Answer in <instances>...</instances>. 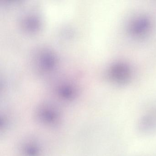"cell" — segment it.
I'll return each instance as SVG.
<instances>
[{"mask_svg": "<svg viewBox=\"0 0 156 156\" xmlns=\"http://www.w3.org/2000/svg\"><path fill=\"white\" fill-rule=\"evenodd\" d=\"M109 79L115 84L123 85L128 83L132 77V70L129 65L123 62H116L109 67Z\"/></svg>", "mask_w": 156, "mask_h": 156, "instance_id": "1", "label": "cell"}, {"mask_svg": "<svg viewBox=\"0 0 156 156\" xmlns=\"http://www.w3.org/2000/svg\"><path fill=\"white\" fill-rule=\"evenodd\" d=\"M151 28L150 20L144 16L135 17L128 25V31L130 36L136 39L143 38L147 35Z\"/></svg>", "mask_w": 156, "mask_h": 156, "instance_id": "2", "label": "cell"}]
</instances>
